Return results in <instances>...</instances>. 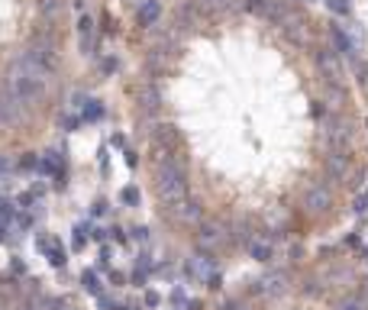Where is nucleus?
I'll return each instance as SVG.
<instances>
[{
  "label": "nucleus",
  "instance_id": "1",
  "mask_svg": "<svg viewBox=\"0 0 368 310\" xmlns=\"http://www.w3.org/2000/svg\"><path fill=\"white\" fill-rule=\"evenodd\" d=\"M49 75L52 71L46 65H39L36 58L29 55H20L13 65H10V75H7V91L13 94L20 103H36L42 94H46V84H49Z\"/></svg>",
  "mask_w": 368,
  "mask_h": 310
},
{
  "label": "nucleus",
  "instance_id": "2",
  "mask_svg": "<svg viewBox=\"0 0 368 310\" xmlns=\"http://www.w3.org/2000/svg\"><path fill=\"white\" fill-rule=\"evenodd\" d=\"M155 191H158L161 204L168 210H175L178 204L187 201V175H184V165L175 158L155 165Z\"/></svg>",
  "mask_w": 368,
  "mask_h": 310
},
{
  "label": "nucleus",
  "instance_id": "3",
  "mask_svg": "<svg viewBox=\"0 0 368 310\" xmlns=\"http://www.w3.org/2000/svg\"><path fill=\"white\" fill-rule=\"evenodd\" d=\"M197 242H200V249H204V252H213V249H220L223 242H226V226L216 223V220H210V223H200Z\"/></svg>",
  "mask_w": 368,
  "mask_h": 310
},
{
  "label": "nucleus",
  "instance_id": "4",
  "mask_svg": "<svg viewBox=\"0 0 368 310\" xmlns=\"http://www.w3.org/2000/svg\"><path fill=\"white\" fill-rule=\"evenodd\" d=\"M304 207L310 210V213H326V210L333 207V194L326 184H310L304 194Z\"/></svg>",
  "mask_w": 368,
  "mask_h": 310
},
{
  "label": "nucleus",
  "instance_id": "5",
  "mask_svg": "<svg viewBox=\"0 0 368 310\" xmlns=\"http://www.w3.org/2000/svg\"><path fill=\"white\" fill-rule=\"evenodd\" d=\"M26 55L36 58L39 65H46L49 71L58 65V46H55V42H46V39H42V42H32V46L26 49Z\"/></svg>",
  "mask_w": 368,
  "mask_h": 310
},
{
  "label": "nucleus",
  "instance_id": "6",
  "mask_svg": "<svg viewBox=\"0 0 368 310\" xmlns=\"http://www.w3.org/2000/svg\"><path fill=\"white\" fill-rule=\"evenodd\" d=\"M187 271H191L197 281H207V284L216 278V275H220V271H216V262L207 256V252H204V256H194L191 262H187Z\"/></svg>",
  "mask_w": 368,
  "mask_h": 310
},
{
  "label": "nucleus",
  "instance_id": "7",
  "mask_svg": "<svg viewBox=\"0 0 368 310\" xmlns=\"http://www.w3.org/2000/svg\"><path fill=\"white\" fill-rule=\"evenodd\" d=\"M20 113H23V103L16 101L10 91H3V94H0V126L16 123V120H20Z\"/></svg>",
  "mask_w": 368,
  "mask_h": 310
},
{
  "label": "nucleus",
  "instance_id": "8",
  "mask_svg": "<svg viewBox=\"0 0 368 310\" xmlns=\"http://www.w3.org/2000/svg\"><path fill=\"white\" fill-rule=\"evenodd\" d=\"M316 62H320V68H323V75L330 78L333 84H339L342 81V68H339V58L330 52V49H323L320 55H316Z\"/></svg>",
  "mask_w": 368,
  "mask_h": 310
},
{
  "label": "nucleus",
  "instance_id": "9",
  "mask_svg": "<svg viewBox=\"0 0 368 310\" xmlns=\"http://www.w3.org/2000/svg\"><path fill=\"white\" fill-rule=\"evenodd\" d=\"M259 291L262 294H284V291H288V275H284V271H275V275H268V278H262L259 281Z\"/></svg>",
  "mask_w": 368,
  "mask_h": 310
},
{
  "label": "nucleus",
  "instance_id": "10",
  "mask_svg": "<svg viewBox=\"0 0 368 310\" xmlns=\"http://www.w3.org/2000/svg\"><path fill=\"white\" fill-rule=\"evenodd\" d=\"M36 246L42 249V252H46L49 258H52V265H55V268H61V265H65V252H61V246H58V239H55V236H49V239H46V236H39V239H36Z\"/></svg>",
  "mask_w": 368,
  "mask_h": 310
},
{
  "label": "nucleus",
  "instance_id": "11",
  "mask_svg": "<svg viewBox=\"0 0 368 310\" xmlns=\"http://www.w3.org/2000/svg\"><path fill=\"white\" fill-rule=\"evenodd\" d=\"M345 171H349V155H342V152H333V155H326V175L330 178H345Z\"/></svg>",
  "mask_w": 368,
  "mask_h": 310
},
{
  "label": "nucleus",
  "instance_id": "12",
  "mask_svg": "<svg viewBox=\"0 0 368 310\" xmlns=\"http://www.w3.org/2000/svg\"><path fill=\"white\" fill-rule=\"evenodd\" d=\"M158 16H161V3L158 0H146L142 7H139V26H155L158 23Z\"/></svg>",
  "mask_w": 368,
  "mask_h": 310
},
{
  "label": "nucleus",
  "instance_id": "13",
  "mask_svg": "<svg viewBox=\"0 0 368 310\" xmlns=\"http://www.w3.org/2000/svg\"><path fill=\"white\" fill-rule=\"evenodd\" d=\"M78 46H81V52H91V46H94V23H91V16H81V20H78Z\"/></svg>",
  "mask_w": 368,
  "mask_h": 310
},
{
  "label": "nucleus",
  "instance_id": "14",
  "mask_svg": "<svg viewBox=\"0 0 368 310\" xmlns=\"http://www.w3.org/2000/svg\"><path fill=\"white\" fill-rule=\"evenodd\" d=\"M171 213H175L181 223H197V220H200V207H197V201H191V197H187L184 204H178Z\"/></svg>",
  "mask_w": 368,
  "mask_h": 310
},
{
  "label": "nucleus",
  "instance_id": "15",
  "mask_svg": "<svg viewBox=\"0 0 368 310\" xmlns=\"http://www.w3.org/2000/svg\"><path fill=\"white\" fill-rule=\"evenodd\" d=\"M39 171H42V175H52V178H61L65 165H61V158H58L55 152H49V155H42V158H39Z\"/></svg>",
  "mask_w": 368,
  "mask_h": 310
},
{
  "label": "nucleus",
  "instance_id": "16",
  "mask_svg": "<svg viewBox=\"0 0 368 310\" xmlns=\"http://www.w3.org/2000/svg\"><path fill=\"white\" fill-rule=\"evenodd\" d=\"M249 256H252L255 262H268V258H271V242H265V239H249Z\"/></svg>",
  "mask_w": 368,
  "mask_h": 310
},
{
  "label": "nucleus",
  "instance_id": "17",
  "mask_svg": "<svg viewBox=\"0 0 368 310\" xmlns=\"http://www.w3.org/2000/svg\"><path fill=\"white\" fill-rule=\"evenodd\" d=\"M100 116H104L100 101H87V103H84V120H100Z\"/></svg>",
  "mask_w": 368,
  "mask_h": 310
},
{
  "label": "nucleus",
  "instance_id": "18",
  "mask_svg": "<svg viewBox=\"0 0 368 310\" xmlns=\"http://www.w3.org/2000/svg\"><path fill=\"white\" fill-rule=\"evenodd\" d=\"M120 201L123 204H130V207H136V204H139V187H123V191H120Z\"/></svg>",
  "mask_w": 368,
  "mask_h": 310
},
{
  "label": "nucleus",
  "instance_id": "19",
  "mask_svg": "<svg viewBox=\"0 0 368 310\" xmlns=\"http://www.w3.org/2000/svg\"><path fill=\"white\" fill-rule=\"evenodd\" d=\"M84 287L87 291H91V294H104V287H100V281H97V275H94V271H84Z\"/></svg>",
  "mask_w": 368,
  "mask_h": 310
},
{
  "label": "nucleus",
  "instance_id": "20",
  "mask_svg": "<svg viewBox=\"0 0 368 310\" xmlns=\"http://www.w3.org/2000/svg\"><path fill=\"white\" fill-rule=\"evenodd\" d=\"M336 310H368V307H365V301H359V297H345Z\"/></svg>",
  "mask_w": 368,
  "mask_h": 310
},
{
  "label": "nucleus",
  "instance_id": "21",
  "mask_svg": "<svg viewBox=\"0 0 368 310\" xmlns=\"http://www.w3.org/2000/svg\"><path fill=\"white\" fill-rule=\"evenodd\" d=\"M84 226H78V230H75V236H71V246H75V252H78V249H84V242H87V236H84Z\"/></svg>",
  "mask_w": 368,
  "mask_h": 310
},
{
  "label": "nucleus",
  "instance_id": "22",
  "mask_svg": "<svg viewBox=\"0 0 368 310\" xmlns=\"http://www.w3.org/2000/svg\"><path fill=\"white\" fill-rule=\"evenodd\" d=\"M10 217H13V204L7 197H0V220H10Z\"/></svg>",
  "mask_w": 368,
  "mask_h": 310
},
{
  "label": "nucleus",
  "instance_id": "23",
  "mask_svg": "<svg viewBox=\"0 0 368 310\" xmlns=\"http://www.w3.org/2000/svg\"><path fill=\"white\" fill-rule=\"evenodd\" d=\"M220 310H249V307H245L242 301H226V304H223Z\"/></svg>",
  "mask_w": 368,
  "mask_h": 310
},
{
  "label": "nucleus",
  "instance_id": "24",
  "mask_svg": "<svg viewBox=\"0 0 368 310\" xmlns=\"http://www.w3.org/2000/svg\"><path fill=\"white\" fill-rule=\"evenodd\" d=\"M132 232H136V239H139V242H149V230H146V226H136Z\"/></svg>",
  "mask_w": 368,
  "mask_h": 310
},
{
  "label": "nucleus",
  "instance_id": "25",
  "mask_svg": "<svg viewBox=\"0 0 368 310\" xmlns=\"http://www.w3.org/2000/svg\"><path fill=\"white\" fill-rule=\"evenodd\" d=\"M36 158H32V155H26V158H20V168H36Z\"/></svg>",
  "mask_w": 368,
  "mask_h": 310
},
{
  "label": "nucleus",
  "instance_id": "26",
  "mask_svg": "<svg viewBox=\"0 0 368 310\" xmlns=\"http://www.w3.org/2000/svg\"><path fill=\"white\" fill-rule=\"evenodd\" d=\"M171 301H175V304H184V287H175V291H171Z\"/></svg>",
  "mask_w": 368,
  "mask_h": 310
},
{
  "label": "nucleus",
  "instance_id": "27",
  "mask_svg": "<svg viewBox=\"0 0 368 310\" xmlns=\"http://www.w3.org/2000/svg\"><path fill=\"white\" fill-rule=\"evenodd\" d=\"M158 301H161V297L155 294V291H149V294H146V307H155V304H158Z\"/></svg>",
  "mask_w": 368,
  "mask_h": 310
},
{
  "label": "nucleus",
  "instance_id": "28",
  "mask_svg": "<svg viewBox=\"0 0 368 310\" xmlns=\"http://www.w3.org/2000/svg\"><path fill=\"white\" fill-rule=\"evenodd\" d=\"M78 126H81V120H78V116H75V120H65V129H78Z\"/></svg>",
  "mask_w": 368,
  "mask_h": 310
},
{
  "label": "nucleus",
  "instance_id": "29",
  "mask_svg": "<svg viewBox=\"0 0 368 310\" xmlns=\"http://www.w3.org/2000/svg\"><path fill=\"white\" fill-rule=\"evenodd\" d=\"M110 232H113V239H116V242H126V232H123V230H110Z\"/></svg>",
  "mask_w": 368,
  "mask_h": 310
},
{
  "label": "nucleus",
  "instance_id": "30",
  "mask_svg": "<svg viewBox=\"0 0 368 310\" xmlns=\"http://www.w3.org/2000/svg\"><path fill=\"white\" fill-rule=\"evenodd\" d=\"M7 171H10V162L3 158V155H0V175H7Z\"/></svg>",
  "mask_w": 368,
  "mask_h": 310
},
{
  "label": "nucleus",
  "instance_id": "31",
  "mask_svg": "<svg viewBox=\"0 0 368 310\" xmlns=\"http://www.w3.org/2000/svg\"><path fill=\"white\" fill-rule=\"evenodd\" d=\"M0 242H7V226L0 223Z\"/></svg>",
  "mask_w": 368,
  "mask_h": 310
},
{
  "label": "nucleus",
  "instance_id": "32",
  "mask_svg": "<svg viewBox=\"0 0 368 310\" xmlns=\"http://www.w3.org/2000/svg\"><path fill=\"white\" fill-rule=\"evenodd\" d=\"M187 310H200V301H191V304H187Z\"/></svg>",
  "mask_w": 368,
  "mask_h": 310
},
{
  "label": "nucleus",
  "instance_id": "33",
  "mask_svg": "<svg viewBox=\"0 0 368 310\" xmlns=\"http://www.w3.org/2000/svg\"><path fill=\"white\" fill-rule=\"evenodd\" d=\"M16 310H32V307H16Z\"/></svg>",
  "mask_w": 368,
  "mask_h": 310
},
{
  "label": "nucleus",
  "instance_id": "34",
  "mask_svg": "<svg viewBox=\"0 0 368 310\" xmlns=\"http://www.w3.org/2000/svg\"><path fill=\"white\" fill-rule=\"evenodd\" d=\"M178 310H181V307H178Z\"/></svg>",
  "mask_w": 368,
  "mask_h": 310
}]
</instances>
